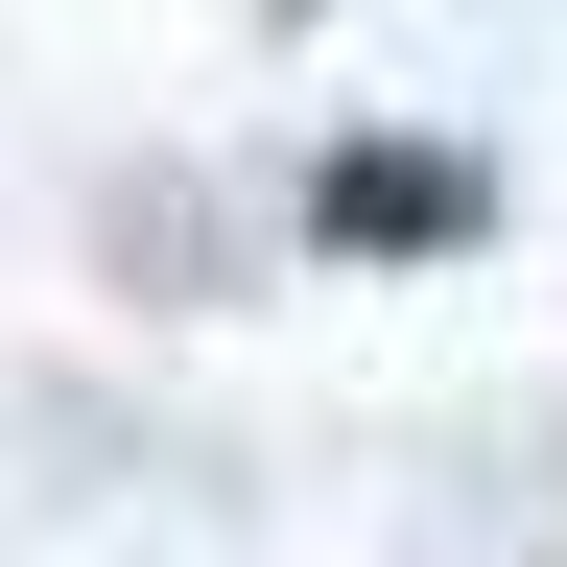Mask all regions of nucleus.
I'll return each instance as SVG.
<instances>
[{
	"instance_id": "f257e3e1",
	"label": "nucleus",
	"mask_w": 567,
	"mask_h": 567,
	"mask_svg": "<svg viewBox=\"0 0 567 567\" xmlns=\"http://www.w3.org/2000/svg\"><path fill=\"white\" fill-rule=\"evenodd\" d=\"M308 213H331L354 260H450V237H473L496 189L450 166V142H331V166H308Z\"/></svg>"
}]
</instances>
